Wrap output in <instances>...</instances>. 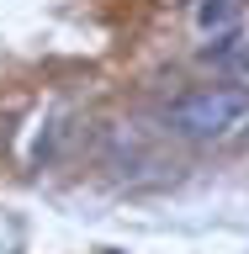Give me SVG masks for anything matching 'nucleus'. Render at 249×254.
Here are the masks:
<instances>
[{
  "instance_id": "nucleus-1",
  "label": "nucleus",
  "mask_w": 249,
  "mask_h": 254,
  "mask_svg": "<svg viewBox=\"0 0 249 254\" xmlns=\"http://www.w3.org/2000/svg\"><path fill=\"white\" fill-rule=\"evenodd\" d=\"M165 122L191 143H223L234 138L239 127L249 122V90H234V85H202V90L180 95Z\"/></svg>"
},
{
  "instance_id": "nucleus-2",
  "label": "nucleus",
  "mask_w": 249,
  "mask_h": 254,
  "mask_svg": "<svg viewBox=\"0 0 249 254\" xmlns=\"http://www.w3.org/2000/svg\"><path fill=\"white\" fill-rule=\"evenodd\" d=\"M234 16H239V0H202L196 21H202L207 32H234Z\"/></svg>"
}]
</instances>
